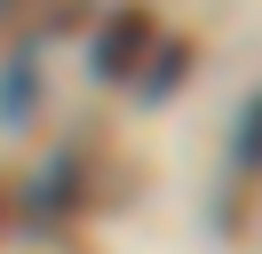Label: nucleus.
<instances>
[{"instance_id": "nucleus-1", "label": "nucleus", "mask_w": 262, "mask_h": 254, "mask_svg": "<svg viewBox=\"0 0 262 254\" xmlns=\"http://www.w3.org/2000/svg\"><path fill=\"white\" fill-rule=\"evenodd\" d=\"M143 48H151V16L143 8H119L112 24H103V40H96V72L103 79H127L135 64H143Z\"/></svg>"}, {"instance_id": "nucleus-2", "label": "nucleus", "mask_w": 262, "mask_h": 254, "mask_svg": "<svg viewBox=\"0 0 262 254\" xmlns=\"http://www.w3.org/2000/svg\"><path fill=\"white\" fill-rule=\"evenodd\" d=\"M72 206V159H56L48 183H32V215H64Z\"/></svg>"}, {"instance_id": "nucleus-3", "label": "nucleus", "mask_w": 262, "mask_h": 254, "mask_svg": "<svg viewBox=\"0 0 262 254\" xmlns=\"http://www.w3.org/2000/svg\"><path fill=\"white\" fill-rule=\"evenodd\" d=\"M238 167H246V175L262 167V95L246 103V119H238Z\"/></svg>"}, {"instance_id": "nucleus-4", "label": "nucleus", "mask_w": 262, "mask_h": 254, "mask_svg": "<svg viewBox=\"0 0 262 254\" xmlns=\"http://www.w3.org/2000/svg\"><path fill=\"white\" fill-rule=\"evenodd\" d=\"M183 79V48H167V56H151V79H143V95H167Z\"/></svg>"}]
</instances>
